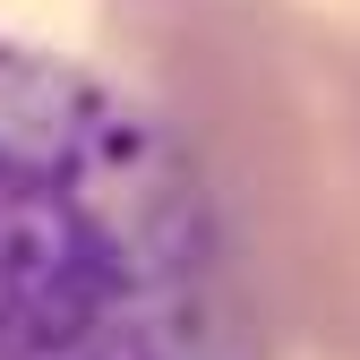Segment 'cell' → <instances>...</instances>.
Returning <instances> with one entry per match:
<instances>
[{"label":"cell","mask_w":360,"mask_h":360,"mask_svg":"<svg viewBox=\"0 0 360 360\" xmlns=\"http://www.w3.org/2000/svg\"><path fill=\"white\" fill-rule=\"evenodd\" d=\"M0 360H275L189 146L26 34H0Z\"/></svg>","instance_id":"1"},{"label":"cell","mask_w":360,"mask_h":360,"mask_svg":"<svg viewBox=\"0 0 360 360\" xmlns=\"http://www.w3.org/2000/svg\"><path fill=\"white\" fill-rule=\"evenodd\" d=\"M103 69L189 146L275 360H360V0H103Z\"/></svg>","instance_id":"2"}]
</instances>
